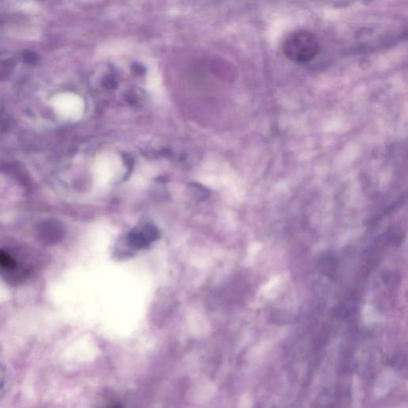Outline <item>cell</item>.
Wrapping results in <instances>:
<instances>
[{
  "label": "cell",
  "mask_w": 408,
  "mask_h": 408,
  "mask_svg": "<svg viewBox=\"0 0 408 408\" xmlns=\"http://www.w3.org/2000/svg\"><path fill=\"white\" fill-rule=\"evenodd\" d=\"M283 52L288 59L296 63H307L316 58L320 50L317 37L312 32L298 30L284 38Z\"/></svg>",
  "instance_id": "obj_1"
},
{
  "label": "cell",
  "mask_w": 408,
  "mask_h": 408,
  "mask_svg": "<svg viewBox=\"0 0 408 408\" xmlns=\"http://www.w3.org/2000/svg\"><path fill=\"white\" fill-rule=\"evenodd\" d=\"M137 229L139 234H141V237L150 245L159 238V230L152 223H145L142 227H137Z\"/></svg>",
  "instance_id": "obj_2"
},
{
  "label": "cell",
  "mask_w": 408,
  "mask_h": 408,
  "mask_svg": "<svg viewBox=\"0 0 408 408\" xmlns=\"http://www.w3.org/2000/svg\"><path fill=\"white\" fill-rule=\"evenodd\" d=\"M191 188L192 189V195L195 196V199H197L198 201L203 200L208 196V190L202 187V186L194 184Z\"/></svg>",
  "instance_id": "obj_3"
},
{
  "label": "cell",
  "mask_w": 408,
  "mask_h": 408,
  "mask_svg": "<svg viewBox=\"0 0 408 408\" xmlns=\"http://www.w3.org/2000/svg\"><path fill=\"white\" fill-rule=\"evenodd\" d=\"M0 264L7 268H12L15 266V262L7 254L0 251Z\"/></svg>",
  "instance_id": "obj_4"
},
{
  "label": "cell",
  "mask_w": 408,
  "mask_h": 408,
  "mask_svg": "<svg viewBox=\"0 0 408 408\" xmlns=\"http://www.w3.org/2000/svg\"><path fill=\"white\" fill-rule=\"evenodd\" d=\"M108 408H123L120 405H112V406H109Z\"/></svg>",
  "instance_id": "obj_5"
}]
</instances>
